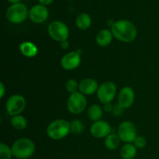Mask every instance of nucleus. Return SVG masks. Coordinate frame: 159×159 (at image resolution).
Segmentation results:
<instances>
[{
  "label": "nucleus",
  "instance_id": "obj_1",
  "mask_svg": "<svg viewBox=\"0 0 159 159\" xmlns=\"http://www.w3.org/2000/svg\"><path fill=\"white\" fill-rule=\"evenodd\" d=\"M111 32L113 36L118 40L130 43L137 37V29L134 25L129 20H120L112 25Z\"/></svg>",
  "mask_w": 159,
  "mask_h": 159
},
{
  "label": "nucleus",
  "instance_id": "obj_2",
  "mask_svg": "<svg viewBox=\"0 0 159 159\" xmlns=\"http://www.w3.org/2000/svg\"><path fill=\"white\" fill-rule=\"evenodd\" d=\"M12 155L17 159H28L34 155L35 145L30 139L21 138L14 142L12 146Z\"/></svg>",
  "mask_w": 159,
  "mask_h": 159
},
{
  "label": "nucleus",
  "instance_id": "obj_3",
  "mask_svg": "<svg viewBox=\"0 0 159 159\" xmlns=\"http://www.w3.org/2000/svg\"><path fill=\"white\" fill-rule=\"evenodd\" d=\"M71 132V123L65 120H56L48 125L47 134L53 140H60L65 138Z\"/></svg>",
  "mask_w": 159,
  "mask_h": 159
},
{
  "label": "nucleus",
  "instance_id": "obj_4",
  "mask_svg": "<svg viewBox=\"0 0 159 159\" xmlns=\"http://www.w3.org/2000/svg\"><path fill=\"white\" fill-rule=\"evenodd\" d=\"M28 16V9L23 3H16L8 8L6 17L10 23L19 24L26 20Z\"/></svg>",
  "mask_w": 159,
  "mask_h": 159
},
{
  "label": "nucleus",
  "instance_id": "obj_5",
  "mask_svg": "<svg viewBox=\"0 0 159 159\" xmlns=\"http://www.w3.org/2000/svg\"><path fill=\"white\" fill-rule=\"evenodd\" d=\"M48 34L53 40L61 43L68 38L69 30L65 23L61 21H54L48 26Z\"/></svg>",
  "mask_w": 159,
  "mask_h": 159
},
{
  "label": "nucleus",
  "instance_id": "obj_6",
  "mask_svg": "<svg viewBox=\"0 0 159 159\" xmlns=\"http://www.w3.org/2000/svg\"><path fill=\"white\" fill-rule=\"evenodd\" d=\"M87 101L82 93L76 92L69 96L67 103V107L70 113L73 114H79L82 113L86 108Z\"/></svg>",
  "mask_w": 159,
  "mask_h": 159
},
{
  "label": "nucleus",
  "instance_id": "obj_7",
  "mask_svg": "<svg viewBox=\"0 0 159 159\" xmlns=\"http://www.w3.org/2000/svg\"><path fill=\"white\" fill-rule=\"evenodd\" d=\"M96 93L98 99L102 103H110L116 96V85L112 82H106L99 87Z\"/></svg>",
  "mask_w": 159,
  "mask_h": 159
},
{
  "label": "nucleus",
  "instance_id": "obj_8",
  "mask_svg": "<svg viewBox=\"0 0 159 159\" xmlns=\"http://www.w3.org/2000/svg\"><path fill=\"white\" fill-rule=\"evenodd\" d=\"M26 107V100L20 95H14L8 99L6 102V110L11 116L20 115Z\"/></svg>",
  "mask_w": 159,
  "mask_h": 159
},
{
  "label": "nucleus",
  "instance_id": "obj_9",
  "mask_svg": "<svg viewBox=\"0 0 159 159\" xmlns=\"http://www.w3.org/2000/svg\"><path fill=\"white\" fill-rule=\"evenodd\" d=\"M118 136L124 142H134L137 138V129L134 124L129 121L123 122L118 127Z\"/></svg>",
  "mask_w": 159,
  "mask_h": 159
},
{
  "label": "nucleus",
  "instance_id": "obj_10",
  "mask_svg": "<svg viewBox=\"0 0 159 159\" xmlns=\"http://www.w3.org/2000/svg\"><path fill=\"white\" fill-rule=\"evenodd\" d=\"M49 15L48 8L41 4L33 6L29 12V16L31 21L34 23H42L47 20Z\"/></svg>",
  "mask_w": 159,
  "mask_h": 159
},
{
  "label": "nucleus",
  "instance_id": "obj_11",
  "mask_svg": "<svg viewBox=\"0 0 159 159\" xmlns=\"http://www.w3.org/2000/svg\"><path fill=\"white\" fill-rule=\"evenodd\" d=\"M90 132L94 138H107L111 134V127L110 124L106 121L99 120L94 122V124L91 126Z\"/></svg>",
  "mask_w": 159,
  "mask_h": 159
},
{
  "label": "nucleus",
  "instance_id": "obj_12",
  "mask_svg": "<svg viewBox=\"0 0 159 159\" xmlns=\"http://www.w3.org/2000/svg\"><path fill=\"white\" fill-rule=\"evenodd\" d=\"M81 63L80 54L76 51H71L68 53L61 58V65L65 70H73L79 66Z\"/></svg>",
  "mask_w": 159,
  "mask_h": 159
},
{
  "label": "nucleus",
  "instance_id": "obj_13",
  "mask_svg": "<svg viewBox=\"0 0 159 159\" xmlns=\"http://www.w3.org/2000/svg\"><path fill=\"white\" fill-rule=\"evenodd\" d=\"M134 92L130 87H124L120 90L118 96V104L124 109L129 108L134 102Z\"/></svg>",
  "mask_w": 159,
  "mask_h": 159
},
{
  "label": "nucleus",
  "instance_id": "obj_14",
  "mask_svg": "<svg viewBox=\"0 0 159 159\" xmlns=\"http://www.w3.org/2000/svg\"><path fill=\"white\" fill-rule=\"evenodd\" d=\"M99 89L97 82L93 79H85L79 83V91L83 95H92Z\"/></svg>",
  "mask_w": 159,
  "mask_h": 159
},
{
  "label": "nucleus",
  "instance_id": "obj_15",
  "mask_svg": "<svg viewBox=\"0 0 159 159\" xmlns=\"http://www.w3.org/2000/svg\"><path fill=\"white\" fill-rule=\"evenodd\" d=\"M113 34L109 30H102L96 35V42L101 47H107L112 42Z\"/></svg>",
  "mask_w": 159,
  "mask_h": 159
},
{
  "label": "nucleus",
  "instance_id": "obj_16",
  "mask_svg": "<svg viewBox=\"0 0 159 159\" xmlns=\"http://www.w3.org/2000/svg\"><path fill=\"white\" fill-rule=\"evenodd\" d=\"M20 51L24 56L33 57L37 55V48L31 42H23L20 46Z\"/></svg>",
  "mask_w": 159,
  "mask_h": 159
},
{
  "label": "nucleus",
  "instance_id": "obj_17",
  "mask_svg": "<svg viewBox=\"0 0 159 159\" xmlns=\"http://www.w3.org/2000/svg\"><path fill=\"white\" fill-rule=\"evenodd\" d=\"M137 155V148L130 143H127L120 150V156L123 159H134Z\"/></svg>",
  "mask_w": 159,
  "mask_h": 159
},
{
  "label": "nucleus",
  "instance_id": "obj_18",
  "mask_svg": "<svg viewBox=\"0 0 159 159\" xmlns=\"http://www.w3.org/2000/svg\"><path fill=\"white\" fill-rule=\"evenodd\" d=\"M91 17L87 13H81L76 18V25L80 30H85L91 26Z\"/></svg>",
  "mask_w": 159,
  "mask_h": 159
},
{
  "label": "nucleus",
  "instance_id": "obj_19",
  "mask_svg": "<svg viewBox=\"0 0 159 159\" xmlns=\"http://www.w3.org/2000/svg\"><path fill=\"white\" fill-rule=\"evenodd\" d=\"M88 116L92 121L94 122L100 120L102 116V108L97 104L92 105L88 110Z\"/></svg>",
  "mask_w": 159,
  "mask_h": 159
},
{
  "label": "nucleus",
  "instance_id": "obj_20",
  "mask_svg": "<svg viewBox=\"0 0 159 159\" xmlns=\"http://www.w3.org/2000/svg\"><path fill=\"white\" fill-rule=\"evenodd\" d=\"M120 138L118 135L115 134H110L106 138L105 146L107 149L110 151L116 150L120 145Z\"/></svg>",
  "mask_w": 159,
  "mask_h": 159
},
{
  "label": "nucleus",
  "instance_id": "obj_21",
  "mask_svg": "<svg viewBox=\"0 0 159 159\" xmlns=\"http://www.w3.org/2000/svg\"><path fill=\"white\" fill-rule=\"evenodd\" d=\"M11 124L12 127L16 130H23L26 128V125H27V122L25 117L20 115H16V116H13L11 119Z\"/></svg>",
  "mask_w": 159,
  "mask_h": 159
},
{
  "label": "nucleus",
  "instance_id": "obj_22",
  "mask_svg": "<svg viewBox=\"0 0 159 159\" xmlns=\"http://www.w3.org/2000/svg\"><path fill=\"white\" fill-rule=\"evenodd\" d=\"M12 155V148L6 144H0V159H11Z\"/></svg>",
  "mask_w": 159,
  "mask_h": 159
},
{
  "label": "nucleus",
  "instance_id": "obj_23",
  "mask_svg": "<svg viewBox=\"0 0 159 159\" xmlns=\"http://www.w3.org/2000/svg\"><path fill=\"white\" fill-rule=\"evenodd\" d=\"M84 130V125L81 121L73 120L71 123V132L73 134H80Z\"/></svg>",
  "mask_w": 159,
  "mask_h": 159
},
{
  "label": "nucleus",
  "instance_id": "obj_24",
  "mask_svg": "<svg viewBox=\"0 0 159 159\" xmlns=\"http://www.w3.org/2000/svg\"><path fill=\"white\" fill-rule=\"evenodd\" d=\"M65 87H66L67 91L71 93V94H72V93H75L77 92L78 89H79V85H78L76 81H75L74 79H69L66 82Z\"/></svg>",
  "mask_w": 159,
  "mask_h": 159
},
{
  "label": "nucleus",
  "instance_id": "obj_25",
  "mask_svg": "<svg viewBox=\"0 0 159 159\" xmlns=\"http://www.w3.org/2000/svg\"><path fill=\"white\" fill-rule=\"evenodd\" d=\"M146 144H147V141L144 137L137 136V138L134 141V145L138 149L144 148L146 146Z\"/></svg>",
  "mask_w": 159,
  "mask_h": 159
},
{
  "label": "nucleus",
  "instance_id": "obj_26",
  "mask_svg": "<svg viewBox=\"0 0 159 159\" xmlns=\"http://www.w3.org/2000/svg\"><path fill=\"white\" fill-rule=\"evenodd\" d=\"M123 110H124V108L121 106H120L119 104H117V105L113 107V111L112 112H113L114 116H120V115H121L123 113Z\"/></svg>",
  "mask_w": 159,
  "mask_h": 159
},
{
  "label": "nucleus",
  "instance_id": "obj_27",
  "mask_svg": "<svg viewBox=\"0 0 159 159\" xmlns=\"http://www.w3.org/2000/svg\"><path fill=\"white\" fill-rule=\"evenodd\" d=\"M113 107L110 103H107L104 104V110L107 112H111L113 111Z\"/></svg>",
  "mask_w": 159,
  "mask_h": 159
},
{
  "label": "nucleus",
  "instance_id": "obj_28",
  "mask_svg": "<svg viewBox=\"0 0 159 159\" xmlns=\"http://www.w3.org/2000/svg\"><path fill=\"white\" fill-rule=\"evenodd\" d=\"M38 1L41 5H43V6H48V5H50L51 2H53L54 0H38Z\"/></svg>",
  "mask_w": 159,
  "mask_h": 159
},
{
  "label": "nucleus",
  "instance_id": "obj_29",
  "mask_svg": "<svg viewBox=\"0 0 159 159\" xmlns=\"http://www.w3.org/2000/svg\"><path fill=\"white\" fill-rule=\"evenodd\" d=\"M0 88H1V93H0V98H2L5 93V86L2 82L0 83Z\"/></svg>",
  "mask_w": 159,
  "mask_h": 159
},
{
  "label": "nucleus",
  "instance_id": "obj_30",
  "mask_svg": "<svg viewBox=\"0 0 159 159\" xmlns=\"http://www.w3.org/2000/svg\"><path fill=\"white\" fill-rule=\"evenodd\" d=\"M61 46L64 49H66V48L68 47V43L66 41V40H65V41L61 42Z\"/></svg>",
  "mask_w": 159,
  "mask_h": 159
},
{
  "label": "nucleus",
  "instance_id": "obj_31",
  "mask_svg": "<svg viewBox=\"0 0 159 159\" xmlns=\"http://www.w3.org/2000/svg\"><path fill=\"white\" fill-rule=\"evenodd\" d=\"M9 2H11L12 4H16V3H19L21 0H8Z\"/></svg>",
  "mask_w": 159,
  "mask_h": 159
}]
</instances>
